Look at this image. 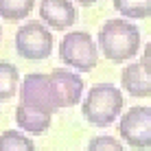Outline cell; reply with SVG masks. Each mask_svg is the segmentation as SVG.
<instances>
[{
	"label": "cell",
	"instance_id": "6da1fadb",
	"mask_svg": "<svg viewBox=\"0 0 151 151\" xmlns=\"http://www.w3.org/2000/svg\"><path fill=\"white\" fill-rule=\"evenodd\" d=\"M96 46L105 59L123 64L138 55L140 31L134 22H127V20H107L99 29Z\"/></svg>",
	"mask_w": 151,
	"mask_h": 151
},
{
	"label": "cell",
	"instance_id": "7a4b0ae2",
	"mask_svg": "<svg viewBox=\"0 0 151 151\" xmlns=\"http://www.w3.org/2000/svg\"><path fill=\"white\" fill-rule=\"evenodd\" d=\"M125 99L121 88L114 83H96L86 92V99L81 103V114L94 127H110L121 118Z\"/></svg>",
	"mask_w": 151,
	"mask_h": 151
},
{
	"label": "cell",
	"instance_id": "3957f363",
	"mask_svg": "<svg viewBox=\"0 0 151 151\" xmlns=\"http://www.w3.org/2000/svg\"><path fill=\"white\" fill-rule=\"evenodd\" d=\"M59 57L70 68H75L79 72H90L99 64V46L92 40L90 33L70 31L59 42Z\"/></svg>",
	"mask_w": 151,
	"mask_h": 151
},
{
	"label": "cell",
	"instance_id": "277c9868",
	"mask_svg": "<svg viewBox=\"0 0 151 151\" xmlns=\"http://www.w3.org/2000/svg\"><path fill=\"white\" fill-rule=\"evenodd\" d=\"M15 53L24 59L42 61L53 53V33L44 22H24L15 31Z\"/></svg>",
	"mask_w": 151,
	"mask_h": 151
},
{
	"label": "cell",
	"instance_id": "5b68a950",
	"mask_svg": "<svg viewBox=\"0 0 151 151\" xmlns=\"http://www.w3.org/2000/svg\"><path fill=\"white\" fill-rule=\"evenodd\" d=\"M20 103L27 107H33V110L46 112L53 116L55 112H59V101L55 96L53 83H50L48 75L44 72H31L22 79L20 83Z\"/></svg>",
	"mask_w": 151,
	"mask_h": 151
},
{
	"label": "cell",
	"instance_id": "8992f818",
	"mask_svg": "<svg viewBox=\"0 0 151 151\" xmlns=\"http://www.w3.org/2000/svg\"><path fill=\"white\" fill-rule=\"evenodd\" d=\"M121 140L136 151L151 149V107H129L121 114L118 121Z\"/></svg>",
	"mask_w": 151,
	"mask_h": 151
},
{
	"label": "cell",
	"instance_id": "52a82bcc",
	"mask_svg": "<svg viewBox=\"0 0 151 151\" xmlns=\"http://www.w3.org/2000/svg\"><path fill=\"white\" fill-rule=\"evenodd\" d=\"M48 79L53 83L59 107H72L83 99L86 83H83L81 75H77L72 70H66V68H55L48 72Z\"/></svg>",
	"mask_w": 151,
	"mask_h": 151
},
{
	"label": "cell",
	"instance_id": "ba28073f",
	"mask_svg": "<svg viewBox=\"0 0 151 151\" xmlns=\"http://www.w3.org/2000/svg\"><path fill=\"white\" fill-rule=\"evenodd\" d=\"M40 18L48 29L66 31L77 22V7L70 0H42Z\"/></svg>",
	"mask_w": 151,
	"mask_h": 151
},
{
	"label": "cell",
	"instance_id": "9c48e42d",
	"mask_svg": "<svg viewBox=\"0 0 151 151\" xmlns=\"http://www.w3.org/2000/svg\"><path fill=\"white\" fill-rule=\"evenodd\" d=\"M121 86L129 96H151V77L147 75V70L140 66V61L127 64L121 72Z\"/></svg>",
	"mask_w": 151,
	"mask_h": 151
},
{
	"label": "cell",
	"instance_id": "30bf717a",
	"mask_svg": "<svg viewBox=\"0 0 151 151\" xmlns=\"http://www.w3.org/2000/svg\"><path fill=\"white\" fill-rule=\"evenodd\" d=\"M50 114L33 110V107H27L20 103L15 107V125L20 127V132L31 134V136H42L50 129Z\"/></svg>",
	"mask_w": 151,
	"mask_h": 151
},
{
	"label": "cell",
	"instance_id": "8fae6325",
	"mask_svg": "<svg viewBox=\"0 0 151 151\" xmlns=\"http://www.w3.org/2000/svg\"><path fill=\"white\" fill-rule=\"evenodd\" d=\"M20 92V70L11 61H0V101H9Z\"/></svg>",
	"mask_w": 151,
	"mask_h": 151
},
{
	"label": "cell",
	"instance_id": "7c38bea8",
	"mask_svg": "<svg viewBox=\"0 0 151 151\" xmlns=\"http://www.w3.org/2000/svg\"><path fill=\"white\" fill-rule=\"evenodd\" d=\"M35 0H0V18L7 22H20L29 18Z\"/></svg>",
	"mask_w": 151,
	"mask_h": 151
},
{
	"label": "cell",
	"instance_id": "4fadbf2b",
	"mask_svg": "<svg viewBox=\"0 0 151 151\" xmlns=\"http://www.w3.org/2000/svg\"><path fill=\"white\" fill-rule=\"evenodd\" d=\"M114 9L127 20L151 18V0H114Z\"/></svg>",
	"mask_w": 151,
	"mask_h": 151
},
{
	"label": "cell",
	"instance_id": "5bb4252c",
	"mask_svg": "<svg viewBox=\"0 0 151 151\" xmlns=\"http://www.w3.org/2000/svg\"><path fill=\"white\" fill-rule=\"evenodd\" d=\"M0 151H35V145L24 132L7 129L0 134Z\"/></svg>",
	"mask_w": 151,
	"mask_h": 151
},
{
	"label": "cell",
	"instance_id": "9a60e30c",
	"mask_svg": "<svg viewBox=\"0 0 151 151\" xmlns=\"http://www.w3.org/2000/svg\"><path fill=\"white\" fill-rule=\"evenodd\" d=\"M86 151H127L125 149V145H121V140L114 138V136H94L90 138V142H88Z\"/></svg>",
	"mask_w": 151,
	"mask_h": 151
},
{
	"label": "cell",
	"instance_id": "2e32d148",
	"mask_svg": "<svg viewBox=\"0 0 151 151\" xmlns=\"http://www.w3.org/2000/svg\"><path fill=\"white\" fill-rule=\"evenodd\" d=\"M140 66H142L145 70H147V75L151 77V42L147 46H145V50H142V57H140Z\"/></svg>",
	"mask_w": 151,
	"mask_h": 151
},
{
	"label": "cell",
	"instance_id": "e0dca14e",
	"mask_svg": "<svg viewBox=\"0 0 151 151\" xmlns=\"http://www.w3.org/2000/svg\"><path fill=\"white\" fill-rule=\"evenodd\" d=\"M77 4H83V7H92V4H96L99 0H75Z\"/></svg>",
	"mask_w": 151,
	"mask_h": 151
},
{
	"label": "cell",
	"instance_id": "ac0fdd59",
	"mask_svg": "<svg viewBox=\"0 0 151 151\" xmlns=\"http://www.w3.org/2000/svg\"><path fill=\"white\" fill-rule=\"evenodd\" d=\"M0 37H2V27H0Z\"/></svg>",
	"mask_w": 151,
	"mask_h": 151
}]
</instances>
